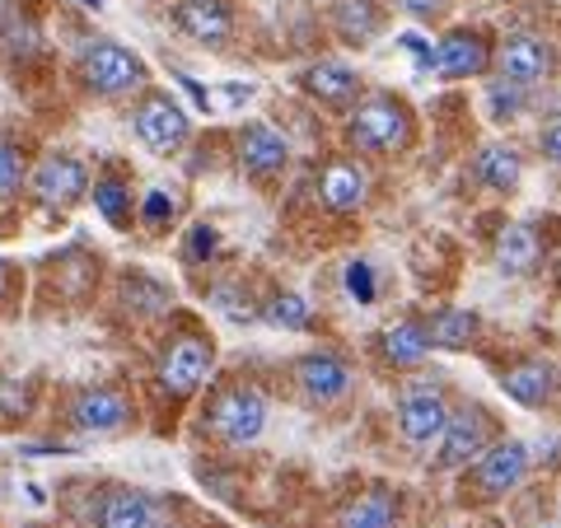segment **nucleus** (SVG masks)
Instances as JSON below:
<instances>
[{
	"instance_id": "4",
	"label": "nucleus",
	"mask_w": 561,
	"mask_h": 528,
	"mask_svg": "<svg viewBox=\"0 0 561 528\" xmlns=\"http://www.w3.org/2000/svg\"><path fill=\"white\" fill-rule=\"evenodd\" d=\"M202 426L234 449L257 445L262 431H267V398H262L253 383H225V389L210 393Z\"/></svg>"
},
{
	"instance_id": "24",
	"label": "nucleus",
	"mask_w": 561,
	"mask_h": 528,
	"mask_svg": "<svg viewBox=\"0 0 561 528\" xmlns=\"http://www.w3.org/2000/svg\"><path fill=\"white\" fill-rule=\"evenodd\" d=\"M421 323H426V337L435 351H468L482 337V319L472 309H431Z\"/></svg>"
},
{
	"instance_id": "23",
	"label": "nucleus",
	"mask_w": 561,
	"mask_h": 528,
	"mask_svg": "<svg viewBox=\"0 0 561 528\" xmlns=\"http://www.w3.org/2000/svg\"><path fill=\"white\" fill-rule=\"evenodd\" d=\"M472 179L491 192H515L524 179V154L515 146H505V140H491V146L472 154Z\"/></svg>"
},
{
	"instance_id": "29",
	"label": "nucleus",
	"mask_w": 561,
	"mask_h": 528,
	"mask_svg": "<svg viewBox=\"0 0 561 528\" xmlns=\"http://www.w3.org/2000/svg\"><path fill=\"white\" fill-rule=\"evenodd\" d=\"M216 253H220V230H216V225H192L187 243H183V262L202 267V262H210Z\"/></svg>"
},
{
	"instance_id": "16",
	"label": "nucleus",
	"mask_w": 561,
	"mask_h": 528,
	"mask_svg": "<svg viewBox=\"0 0 561 528\" xmlns=\"http://www.w3.org/2000/svg\"><path fill=\"white\" fill-rule=\"evenodd\" d=\"M94 528H160V501L140 486H108L99 496Z\"/></svg>"
},
{
	"instance_id": "1",
	"label": "nucleus",
	"mask_w": 561,
	"mask_h": 528,
	"mask_svg": "<svg viewBox=\"0 0 561 528\" xmlns=\"http://www.w3.org/2000/svg\"><path fill=\"white\" fill-rule=\"evenodd\" d=\"M346 140L360 154H402L416 140V117L398 94H370L351 108Z\"/></svg>"
},
{
	"instance_id": "22",
	"label": "nucleus",
	"mask_w": 561,
	"mask_h": 528,
	"mask_svg": "<svg viewBox=\"0 0 561 528\" xmlns=\"http://www.w3.org/2000/svg\"><path fill=\"white\" fill-rule=\"evenodd\" d=\"M402 524V505L389 486H370L360 496H351L337 509V528H398Z\"/></svg>"
},
{
	"instance_id": "32",
	"label": "nucleus",
	"mask_w": 561,
	"mask_h": 528,
	"mask_svg": "<svg viewBox=\"0 0 561 528\" xmlns=\"http://www.w3.org/2000/svg\"><path fill=\"white\" fill-rule=\"evenodd\" d=\"M346 290H351L356 305H375V299H379V280H375L370 262H346Z\"/></svg>"
},
{
	"instance_id": "3",
	"label": "nucleus",
	"mask_w": 561,
	"mask_h": 528,
	"mask_svg": "<svg viewBox=\"0 0 561 528\" xmlns=\"http://www.w3.org/2000/svg\"><path fill=\"white\" fill-rule=\"evenodd\" d=\"M534 472V449L524 439H496L486 454H478L463 468V496L472 501H505L524 486V478Z\"/></svg>"
},
{
	"instance_id": "39",
	"label": "nucleus",
	"mask_w": 561,
	"mask_h": 528,
	"mask_svg": "<svg viewBox=\"0 0 561 528\" xmlns=\"http://www.w3.org/2000/svg\"><path fill=\"white\" fill-rule=\"evenodd\" d=\"M482 528H505V524H482Z\"/></svg>"
},
{
	"instance_id": "30",
	"label": "nucleus",
	"mask_w": 561,
	"mask_h": 528,
	"mask_svg": "<svg viewBox=\"0 0 561 528\" xmlns=\"http://www.w3.org/2000/svg\"><path fill=\"white\" fill-rule=\"evenodd\" d=\"M486 103H491V117H515L524 108V84L515 80H491V90H486Z\"/></svg>"
},
{
	"instance_id": "13",
	"label": "nucleus",
	"mask_w": 561,
	"mask_h": 528,
	"mask_svg": "<svg viewBox=\"0 0 561 528\" xmlns=\"http://www.w3.org/2000/svg\"><path fill=\"white\" fill-rule=\"evenodd\" d=\"M496 61V47H491L486 28H449L440 43H435V70L445 80H472Z\"/></svg>"
},
{
	"instance_id": "8",
	"label": "nucleus",
	"mask_w": 561,
	"mask_h": 528,
	"mask_svg": "<svg viewBox=\"0 0 561 528\" xmlns=\"http://www.w3.org/2000/svg\"><path fill=\"white\" fill-rule=\"evenodd\" d=\"M290 383L309 408H337L351 393V383H356V369H351L342 351L319 346V351H305V356L290 365Z\"/></svg>"
},
{
	"instance_id": "5",
	"label": "nucleus",
	"mask_w": 561,
	"mask_h": 528,
	"mask_svg": "<svg viewBox=\"0 0 561 528\" xmlns=\"http://www.w3.org/2000/svg\"><path fill=\"white\" fill-rule=\"evenodd\" d=\"M496 412L486 402H459L449 412L445 435L435 439V472H463L478 454H486L496 445Z\"/></svg>"
},
{
	"instance_id": "27",
	"label": "nucleus",
	"mask_w": 561,
	"mask_h": 528,
	"mask_svg": "<svg viewBox=\"0 0 561 528\" xmlns=\"http://www.w3.org/2000/svg\"><path fill=\"white\" fill-rule=\"evenodd\" d=\"M262 313H267V323L280 328V332H309V328H313L309 299H305V295H295V290H276Z\"/></svg>"
},
{
	"instance_id": "18",
	"label": "nucleus",
	"mask_w": 561,
	"mask_h": 528,
	"mask_svg": "<svg viewBox=\"0 0 561 528\" xmlns=\"http://www.w3.org/2000/svg\"><path fill=\"white\" fill-rule=\"evenodd\" d=\"M365 197H370V173L365 164L356 160H332L319 179V202L328 210H337V216H351V210H360Z\"/></svg>"
},
{
	"instance_id": "17",
	"label": "nucleus",
	"mask_w": 561,
	"mask_h": 528,
	"mask_svg": "<svg viewBox=\"0 0 561 528\" xmlns=\"http://www.w3.org/2000/svg\"><path fill=\"white\" fill-rule=\"evenodd\" d=\"M300 90L309 99H319L323 108H351L360 99V76L346 61H313L300 76Z\"/></svg>"
},
{
	"instance_id": "9",
	"label": "nucleus",
	"mask_w": 561,
	"mask_h": 528,
	"mask_svg": "<svg viewBox=\"0 0 561 528\" xmlns=\"http://www.w3.org/2000/svg\"><path fill=\"white\" fill-rule=\"evenodd\" d=\"M131 127H136V140L150 154H179L192 136V122L179 108V99L160 94V90H146V99H140L136 113H131Z\"/></svg>"
},
{
	"instance_id": "36",
	"label": "nucleus",
	"mask_w": 561,
	"mask_h": 528,
	"mask_svg": "<svg viewBox=\"0 0 561 528\" xmlns=\"http://www.w3.org/2000/svg\"><path fill=\"white\" fill-rule=\"evenodd\" d=\"M179 84H183V90H187L192 99H197V108H210V90H202V84H197V80H187V76H183Z\"/></svg>"
},
{
	"instance_id": "31",
	"label": "nucleus",
	"mask_w": 561,
	"mask_h": 528,
	"mask_svg": "<svg viewBox=\"0 0 561 528\" xmlns=\"http://www.w3.org/2000/svg\"><path fill=\"white\" fill-rule=\"evenodd\" d=\"M179 216V197L173 192H164V187H154L146 202H140V220L150 225V230H164V225Z\"/></svg>"
},
{
	"instance_id": "21",
	"label": "nucleus",
	"mask_w": 561,
	"mask_h": 528,
	"mask_svg": "<svg viewBox=\"0 0 561 528\" xmlns=\"http://www.w3.org/2000/svg\"><path fill=\"white\" fill-rule=\"evenodd\" d=\"M173 24H179L192 43L220 47L234 33V14H230L225 0H183V5L173 10Z\"/></svg>"
},
{
	"instance_id": "35",
	"label": "nucleus",
	"mask_w": 561,
	"mask_h": 528,
	"mask_svg": "<svg viewBox=\"0 0 561 528\" xmlns=\"http://www.w3.org/2000/svg\"><path fill=\"white\" fill-rule=\"evenodd\" d=\"M14 295H20V267L0 257V305H5V299H14Z\"/></svg>"
},
{
	"instance_id": "7",
	"label": "nucleus",
	"mask_w": 561,
	"mask_h": 528,
	"mask_svg": "<svg viewBox=\"0 0 561 528\" xmlns=\"http://www.w3.org/2000/svg\"><path fill=\"white\" fill-rule=\"evenodd\" d=\"M393 412H398V435L408 439V445H435L449 426L454 402L440 379H408L398 389Z\"/></svg>"
},
{
	"instance_id": "10",
	"label": "nucleus",
	"mask_w": 561,
	"mask_h": 528,
	"mask_svg": "<svg viewBox=\"0 0 561 528\" xmlns=\"http://www.w3.org/2000/svg\"><path fill=\"white\" fill-rule=\"evenodd\" d=\"M70 426L80 435H122L136 421V402L117 383H90L70 398Z\"/></svg>"
},
{
	"instance_id": "14",
	"label": "nucleus",
	"mask_w": 561,
	"mask_h": 528,
	"mask_svg": "<svg viewBox=\"0 0 561 528\" xmlns=\"http://www.w3.org/2000/svg\"><path fill=\"white\" fill-rule=\"evenodd\" d=\"M496 70L515 84H542L557 70V47L538 33H515L496 47Z\"/></svg>"
},
{
	"instance_id": "11",
	"label": "nucleus",
	"mask_w": 561,
	"mask_h": 528,
	"mask_svg": "<svg viewBox=\"0 0 561 528\" xmlns=\"http://www.w3.org/2000/svg\"><path fill=\"white\" fill-rule=\"evenodd\" d=\"M501 389H505L511 402H519V408L542 412V408H552L557 402L561 375H557V365L548 356H515L511 365L501 369Z\"/></svg>"
},
{
	"instance_id": "12",
	"label": "nucleus",
	"mask_w": 561,
	"mask_h": 528,
	"mask_svg": "<svg viewBox=\"0 0 561 528\" xmlns=\"http://www.w3.org/2000/svg\"><path fill=\"white\" fill-rule=\"evenodd\" d=\"M28 192H33V202L38 206L66 210V206H76L84 192H90V169H84L76 154H47V160L33 169Z\"/></svg>"
},
{
	"instance_id": "6",
	"label": "nucleus",
	"mask_w": 561,
	"mask_h": 528,
	"mask_svg": "<svg viewBox=\"0 0 561 528\" xmlns=\"http://www.w3.org/2000/svg\"><path fill=\"white\" fill-rule=\"evenodd\" d=\"M210 365H216V342L206 332H173V337L160 346V360H154V379L169 398H192L206 383Z\"/></svg>"
},
{
	"instance_id": "20",
	"label": "nucleus",
	"mask_w": 561,
	"mask_h": 528,
	"mask_svg": "<svg viewBox=\"0 0 561 528\" xmlns=\"http://www.w3.org/2000/svg\"><path fill=\"white\" fill-rule=\"evenodd\" d=\"M379 360L389 365V369H421L431 360V337H426V323L421 319H398L379 332Z\"/></svg>"
},
{
	"instance_id": "15",
	"label": "nucleus",
	"mask_w": 561,
	"mask_h": 528,
	"mask_svg": "<svg viewBox=\"0 0 561 528\" xmlns=\"http://www.w3.org/2000/svg\"><path fill=\"white\" fill-rule=\"evenodd\" d=\"M491 257H496V267L505 276H534L542 267V257H548V239L538 234L534 220H511L505 230L496 234V249H491Z\"/></svg>"
},
{
	"instance_id": "25",
	"label": "nucleus",
	"mask_w": 561,
	"mask_h": 528,
	"mask_svg": "<svg viewBox=\"0 0 561 528\" xmlns=\"http://www.w3.org/2000/svg\"><path fill=\"white\" fill-rule=\"evenodd\" d=\"M332 28L346 47H365L379 38L383 28V10L379 0H332Z\"/></svg>"
},
{
	"instance_id": "33",
	"label": "nucleus",
	"mask_w": 561,
	"mask_h": 528,
	"mask_svg": "<svg viewBox=\"0 0 561 528\" xmlns=\"http://www.w3.org/2000/svg\"><path fill=\"white\" fill-rule=\"evenodd\" d=\"M402 14H412V20H440L449 10V0H393Z\"/></svg>"
},
{
	"instance_id": "34",
	"label": "nucleus",
	"mask_w": 561,
	"mask_h": 528,
	"mask_svg": "<svg viewBox=\"0 0 561 528\" xmlns=\"http://www.w3.org/2000/svg\"><path fill=\"white\" fill-rule=\"evenodd\" d=\"M538 150H542V160L561 169V117H557V122H548V127L538 131Z\"/></svg>"
},
{
	"instance_id": "38",
	"label": "nucleus",
	"mask_w": 561,
	"mask_h": 528,
	"mask_svg": "<svg viewBox=\"0 0 561 528\" xmlns=\"http://www.w3.org/2000/svg\"><path fill=\"white\" fill-rule=\"evenodd\" d=\"M84 5H94V10H99V5H103V0H84Z\"/></svg>"
},
{
	"instance_id": "2",
	"label": "nucleus",
	"mask_w": 561,
	"mask_h": 528,
	"mask_svg": "<svg viewBox=\"0 0 561 528\" xmlns=\"http://www.w3.org/2000/svg\"><path fill=\"white\" fill-rule=\"evenodd\" d=\"M76 66H80L84 90L99 94V99H127V94H140L150 84V66L140 61L131 47L108 43V38L84 43Z\"/></svg>"
},
{
	"instance_id": "26",
	"label": "nucleus",
	"mask_w": 561,
	"mask_h": 528,
	"mask_svg": "<svg viewBox=\"0 0 561 528\" xmlns=\"http://www.w3.org/2000/svg\"><path fill=\"white\" fill-rule=\"evenodd\" d=\"M94 210L113 225V230H127L131 225V187H127V179H117V173L94 179Z\"/></svg>"
},
{
	"instance_id": "37",
	"label": "nucleus",
	"mask_w": 561,
	"mask_h": 528,
	"mask_svg": "<svg viewBox=\"0 0 561 528\" xmlns=\"http://www.w3.org/2000/svg\"><path fill=\"white\" fill-rule=\"evenodd\" d=\"M552 276H557V286H561V253H557V267H552Z\"/></svg>"
},
{
	"instance_id": "28",
	"label": "nucleus",
	"mask_w": 561,
	"mask_h": 528,
	"mask_svg": "<svg viewBox=\"0 0 561 528\" xmlns=\"http://www.w3.org/2000/svg\"><path fill=\"white\" fill-rule=\"evenodd\" d=\"M28 179V164H24V150L10 146V140H0V206H5L14 192L24 187Z\"/></svg>"
},
{
	"instance_id": "19",
	"label": "nucleus",
	"mask_w": 561,
	"mask_h": 528,
	"mask_svg": "<svg viewBox=\"0 0 561 528\" xmlns=\"http://www.w3.org/2000/svg\"><path fill=\"white\" fill-rule=\"evenodd\" d=\"M286 160H290L286 136L267 127V122H249V127L239 131V164L249 169L253 179H272V173L286 169Z\"/></svg>"
}]
</instances>
